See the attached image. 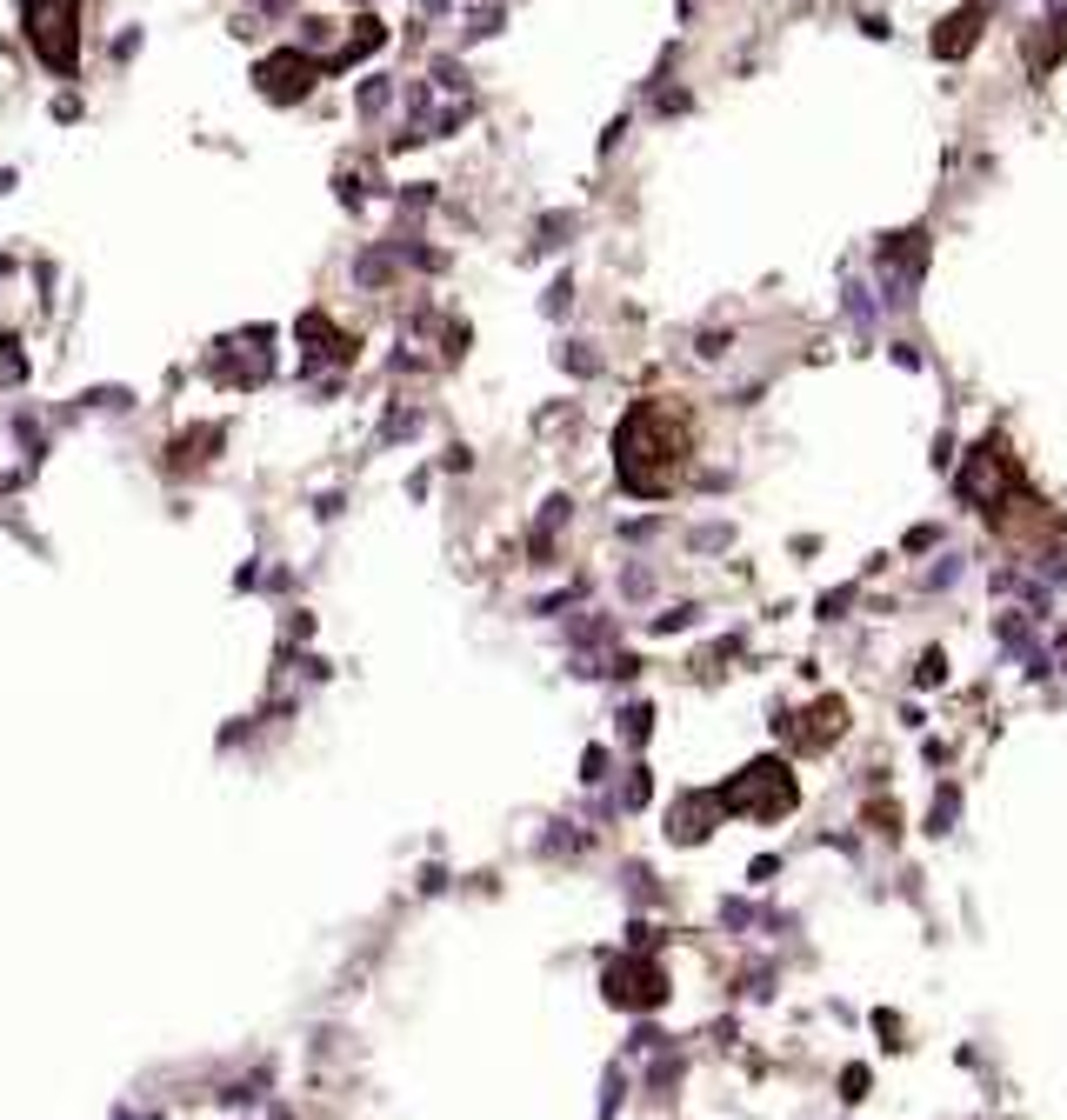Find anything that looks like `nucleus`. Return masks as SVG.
Returning a JSON list of instances; mask_svg holds the SVG:
<instances>
[{
  "label": "nucleus",
  "mask_w": 1067,
  "mask_h": 1120,
  "mask_svg": "<svg viewBox=\"0 0 1067 1120\" xmlns=\"http://www.w3.org/2000/svg\"><path fill=\"white\" fill-rule=\"evenodd\" d=\"M694 454V414L674 394H647L634 400L614 427V481L634 501H661L681 481V467Z\"/></svg>",
  "instance_id": "nucleus-1"
},
{
  "label": "nucleus",
  "mask_w": 1067,
  "mask_h": 1120,
  "mask_svg": "<svg viewBox=\"0 0 1067 1120\" xmlns=\"http://www.w3.org/2000/svg\"><path fill=\"white\" fill-rule=\"evenodd\" d=\"M721 807L754 813V820H774V813L794 807V774L780 768V761H754L747 774H734L728 787H721Z\"/></svg>",
  "instance_id": "nucleus-2"
},
{
  "label": "nucleus",
  "mask_w": 1067,
  "mask_h": 1120,
  "mask_svg": "<svg viewBox=\"0 0 1067 1120\" xmlns=\"http://www.w3.org/2000/svg\"><path fill=\"white\" fill-rule=\"evenodd\" d=\"M27 34L47 67H74V0H27Z\"/></svg>",
  "instance_id": "nucleus-3"
},
{
  "label": "nucleus",
  "mask_w": 1067,
  "mask_h": 1120,
  "mask_svg": "<svg viewBox=\"0 0 1067 1120\" xmlns=\"http://www.w3.org/2000/svg\"><path fill=\"white\" fill-rule=\"evenodd\" d=\"M607 1001L614 1008H654V1001H667V974L654 961H614L607 967Z\"/></svg>",
  "instance_id": "nucleus-4"
},
{
  "label": "nucleus",
  "mask_w": 1067,
  "mask_h": 1120,
  "mask_svg": "<svg viewBox=\"0 0 1067 1120\" xmlns=\"http://www.w3.org/2000/svg\"><path fill=\"white\" fill-rule=\"evenodd\" d=\"M980 21H987V0H974V7H960V14H948V21H941V34H934V54H941V61H960V54L974 47Z\"/></svg>",
  "instance_id": "nucleus-5"
},
{
  "label": "nucleus",
  "mask_w": 1067,
  "mask_h": 1120,
  "mask_svg": "<svg viewBox=\"0 0 1067 1120\" xmlns=\"http://www.w3.org/2000/svg\"><path fill=\"white\" fill-rule=\"evenodd\" d=\"M314 81V61H301V54H281V61L261 67V88L274 94V101H294V94H308Z\"/></svg>",
  "instance_id": "nucleus-6"
}]
</instances>
